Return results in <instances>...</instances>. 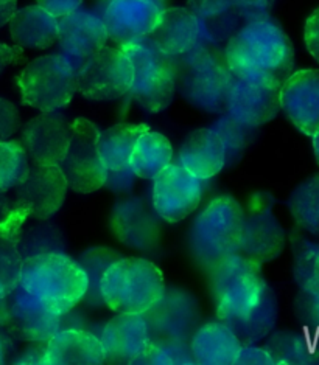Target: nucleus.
<instances>
[{"mask_svg": "<svg viewBox=\"0 0 319 365\" xmlns=\"http://www.w3.org/2000/svg\"><path fill=\"white\" fill-rule=\"evenodd\" d=\"M232 75L283 84L295 66L291 41L273 21L248 22L228 39L224 50Z\"/></svg>", "mask_w": 319, "mask_h": 365, "instance_id": "f257e3e1", "label": "nucleus"}, {"mask_svg": "<svg viewBox=\"0 0 319 365\" xmlns=\"http://www.w3.org/2000/svg\"><path fill=\"white\" fill-rule=\"evenodd\" d=\"M19 286L46 307L66 314L89 291V275L67 255L46 252L22 259Z\"/></svg>", "mask_w": 319, "mask_h": 365, "instance_id": "f03ea898", "label": "nucleus"}, {"mask_svg": "<svg viewBox=\"0 0 319 365\" xmlns=\"http://www.w3.org/2000/svg\"><path fill=\"white\" fill-rule=\"evenodd\" d=\"M175 64L176 88L188 103L213 114L226 110L232 73L223 51L201 41L191 51L175 58Z\"/></svg>", "mask_w": 319, "mask_h": 365, "instance_id": "7ed1b4c3", "label": "nucleus"}, {"mask_svg": "<svg viewBox=\"0 0 319 365\" xmlns=\"http://www.w3.org/2000/svg\"><path fill=\"white\" fill-rule=\"evenodd\" d=\"M163 292L166 283L161 269L145 258H118L105 269L100 280L101 297L117 314H145Z\"/></svg>", "mask_w": 319, "mask_h": 365, "instance_id": "20e7f679", "label": "nucleus"}, {"mask_svg": "<svg viewBox=\"0 0 319 365\" xmlns=\"http://www.w3.org/2000/svg\"><path fill=\"white\" fill-rule=\"evenodd\" d=\"M215 303L220 322L238 337L241 345L260 341L278 320L275 295L262 275L240 284Z\"/></svg>", "mask_w": 319, "mask_h": 365, "instance_id": "39448f33", "label": "nucleus"}, {"mask_svg": "<svg viewBox=\"0 0 319 365\" xmlns=\"http://www.w3.org/2000/svg\"><path fill=\"white\" fill-rule=\"evenodd\" d=\"M243 229V208L237 199L221 196L204 208L191 230V249L195 259L209 269L220 259L236 254Z\"/></svg>", "mask_w": 319, "mask_h": 365, "instance_id": "423d86ee", "label": "nucleus"}, {"mask_svg": "<svg viewBox=\"0 0 319 365\" xmlns=\"http://www.w3.org/2000/svg\"><path fill=\"white\" fill-rule=\"evenodd\" d=\"M120 50L133 66V83L128 92L131 98L151 114L167 109L178 89L175 58L161 53L148 38L120 46Z\"/></svg>", "mask_w": 319, "mask_h": 365, "instance_id": "0eeeda50", "label": "nucleus"}, {"mask_svg": "<svg viewBox=\"0 0 319 365\" xmlns=\"http://www.w3.org/2000/svg\"><path fill=\"white\" fill-rule=\"evenodd\" d=\"M76 68L63 53L33 59L17 76L22 103L41 112L67 106L76 93Z\"/></svg>", "mask_w": 319, "mask_h": 365, "instance_id": "6e6552de", "label": "nucleus"}, {"mask_svg": "<svg viewBox=\"0 0 319 365\" xmlns=\"http://www.w3.org/2000/svg\"><path fill=\"white\" fill-rule=\"evenodd\" d=\"M100 131L92 121L76 118L72 123V135L63 160L59 162L67 188L76 193H93L108 180V168L98 153Z\"/></svg>", "mask_w": 319, "mask_h": 365, "instance_id": "1a4fd4ad", "label": "nucleus"}, {"mask_svg": "<svg viewBox=\"0 0 319 365\" xmlns=\"http://www.w3.org/2000/svg\"><path fill=\"white\" fill-rule=\"evenodd\" d=\"M133 66L120 48L101 47L76 68V92L92 101H111L131 89Z\"/></svg>", "mask_w": 319, "mask_h": 365, "instance_id": "9d476101", "label": "nucleus"}, {"mask_svg": "<svg viewBox=\"0 0 319 365\" xmlns=\"http://www.w3.org/2000/svg\"><path fill=\"white\" fill-rule=\"evenodd\" d=\"M280 86L275 81L232 75L226 97V114L241 123L258 128L279 114Z\"/></svg>", "mask_w": 319, "mask_h": 365, "instance_id": "9b49d317", "label": "nucleus"}, {"mask_svg": "<svg viewBox=\"0 0 319 365\" xmlns=\"http://www.w3.org/2000/svg\"><path fill=\"white\" fill-rule=\"evenodd\" d=\"M201 179L183 165H168L154 178L153 205L162 220L178 222L192 215L201 202Z\"/></svg>", "mask_w": 319, "mask_h": 365, "instance_id": "f8f14e48", "label": "nucleus"}, {"mask_svg": "<svg viewBox=\"0 0 319 365\" xmlns=\"http://www.w3.org/2000/svg\"><path fill=\"white\" fill-rule=\"evenodd\" d=\"M16 204L24 207L29 218L47 220L61 208L67 182L56 163H33L29 175L16 188Z\"/></svg>", "mask_w": 319, "mask_h": 365, "instance_id": "ddd939ff", "label": "nucleus"}, {"mask_svg": "<svg viewBox=\"0 0 319 365\" xmlns=\"http://www.w3.org/2000/svg\"><path fill=\"white\" fill-rule=\"evenodd\" d=\"M283 246L285 233L274 216L273 205L257 199L248 212L243 210V229L237 254L262 264L278 257Z\"/></svg>", "mask_w": 319, "mask_h": 365, "instance_id": "4468645a", "label": "nucleus"}, {"mask_svg": "<svg viewBox=\"0 0 319 365\" xmlns=\"http://www.w3.org/2000/svg\"><path fill=\"white\" fill-rule=\"evenodd\" d=\"M8 331L29 342H49L59 331L61 316L25 291L22 286L6 297Z\"/></svg>", "mask_w": 319, "mask_h": 365, "instance_id": "2eb2a0df", "label": "nucleus"}, {"mask_svg": "<svg viewBox=\"0 0 319 365\" xmlns=\"http://www.w3.org/2000/svg\"><path fill=\"white\" fill-rule=\"evenodd\" d=\"M161 11L158 0H109L101 21L109 39L118 46L133 44L150 36Z\"/></svg>", "mask_w": 319, "mask_h": 365, "instance_id": "dca6fc26", "label": "nucleus"}, {"mask_svg": "<svg viewBox=\"0 0 319 365\" xmlns=\"http://www.w3.org/2000/svg\"><path fill=\"white\" fill-rule=\"evenodd\" d=\"M72 135V123L58 112H42L24 125L21 145L33 163H59Z\"/></svg>", "mask_w": 319, "mask_h": 365, "instance_id": "f3484780", "label": "nucleus"}, {"mask_svg": "<svg viewBox=\"0 0 319 365\" xmlns=\"http://www.w3.org/2000/svg\"><path fill=\"white\" fill-rule=\"evenodd\" d=\"M108 31L101 17L83 8L58 17V44L61 53L74 64L83 63L86 58L105 47Z\"/></svg>", "mask_w": 319, "mask_h": 365, "instance_id": "a211bd4d", "label": "nucleus"}, {"mask_svg": "<svg viewBox=\"0 0 319 365\" xmlns=\"http://www.w3.org/2000/svg\"><path fill=\"white\" fill-rule=\"evenodd\" d=\"M280 109L299 131L313 135L319 128V71L291 73L280 86Z\"/></svg>", "mask_w": 319, "mask_h": 365, "instance_id": "6ab92c4d", "label": "nucleus"}, {"mask_svg": "<svg viewBox=\"0 0 319 365\" xmlns=\"http://www.w3.org/2000/svg\"><path fill=\"white\" fill-rule=\"evenodd\" d=\"M150 339L148 322L143 314L118 312L108 322L100 339L105 362L134 364Z\"/></svg>", "mask_w": 319, "mask_h": 365, "instance_id": "aec40b11", "label": "nucleus"}, {"mask_svg": "<svg viewBox=\"0 0 319 365\" xmlns=\"http://www.w3.org/2000/svg\"><path fill=\"white\" fill-rule=\"evenodd\" d=\"M151 339L171 342H186L195 324V302L186 292H163L161 300L145 312Z\"/></svg>", "mask_w": 319, "mask_h": 365, "instance_id": "412c9836", "label": "nucleus"}, {"mask_svg": "<svg viewBox=\"0 0 319 365\" xmlns=\"http://www.w3.org/2000/svg\"><path fill=\"white\" fill-rule=\"evenodd\" d=\"M161 53L178 58L203 41L200 22L188 8H163L148 36Z\"/></svg>", "mask_w": 319, "mask_h": 365, "instance_id": "4be33fe9", "label": "nucleus"}, {"mask_svg": "<svg viewBox=\"0 0 319 365\" xmlns=\"http://www.w3.org/2000/svg\"><path fill=\"white\" fill-rule=\"evenodd\" d=\"M181 165L198 179H211L226 165V150L213 129H198L186 138L179 151Z\"/></svg>", "mask_w": 319, "mask_h": 365, "instance_id": "5701e85b", "label": "nucleus"}, {"mask_svg": "<svg viewBox=\"0 0 319 365\" xmlns=\"http://www.w3.org/2000/svg\"><path fill=\"white\" fill-rule=\"evenodd\" d=\"M27 218V210L14 202L13 210L0 222V299H6L19 286L22 271L19 238Z\"/></svg>", "mask_w": 319, "mask_h": 365, "instance_id": "b1692460", "label": "nucleus"}, {"mask_svg": "<svg viewBox=\"0 0 319 365\" xmlns=\"http://www.w3.org/2000/svg\"><path fill=\"white\" fill-rule=\"evenodd\" d=\"M44 362L50 365H98L105 362V353L98 337L83 329H64L47 342Z\"/></svg>", "mask_w": 319, "mask_h": 365, "instance_id": "393cba45", "label": "nucleus"}, {"mask_svg": "<svg viewBox=\"0 0 319 365\" xmlns=\"http://www.w3.org/2000/svg\"><path fill=\"white\" fill-rule=\"evenodd\" d=\"M8 24L13 42L22 48H49L58 41V17L39 5L16 10Z\"/></svg>", "mask_w": 319, "mask_h": 365, "instance_id": "a878e982", "label": "nucleus"}, {"mask_svg": "<svg viewBox=\"0 0 319 365\" xmlns=\"http://www.w3.org/2000/svg\"><path fill=\"white\" fill-rule=\"evenodd\" d=\"M241 350V342L221 322L203 325L192 337L191 353L196 364L232 365Z\"/></svg>", "mask_w": 319, "mask_h": 365, "instance_id": "bb28decb", "label": "nucleus"}, {"mask_svg": "<svg viewBox=\"0 0 319 365\" xmlns=\"http://www.w3.org/2000/svg\"><path fill=\"white\" fill-rule=\"evenodd\" d=\"M188 10L196 16L203 41L209 44L229 39L241 21L232 8V0H188Z\"/></svg>", "mask_w": 319, "mask_h": 365, "instance_id": "cd10ccee", "label": "nucleus"}, {"mask_svg": "<svg viewBox=\"0 0 319 365\" xmlns=\"http://www.w3.org/2000/svg\"><path fill=\"white\" fill-rule=\"evenodd\" d=\"M148 129L146 125H116L98 134V153L108 171L131 170L129 163L137 138Z\"/></svg>", "mask_w": 319, "mask_h": 365, "instance_id": "c85d7f7f", "label": "nucleus"}, {"mask_svg": "<svg viewBox=\"0 0 319 365\" xmlns=\"http://www.w3.org/2000/svg\"><path fill=\"white\" fill-rule=\"evenodd\" d=\"M173 159V148L166 135L145 131L137 138L129 168L141 179H154Z\"/></svg>", "mask_w": 319, "mask_h": 365, "instance_id": "c756f323", "label": "nucleus"}, {"mask_svg": "<svg viewBox=\"0 0 319 365\" xmlns=\"http://www.w3.org/2000/svg\"><path fill=\"white\" fill-rule=\"evenodd\" d=\"M114 227L118 237L133 247H148L137 227H141L151 240L156 238L159 229L148 208L137 199L128 201L117 208L114 213Z\"/></svg>", "mask_w": 319, "mask_h": 365, "instance_id": "7c9ffc66", "label": "nucleus"}, {"mask_svg": "<svg viewBox=\"0 0 319 365\" xmlns=\"http://www.w3.org/2000/svg\"><path fill=\"white\" fill-rule=\"evenodd\" d=\"M288 207L299 229L319 235V175L305 179L295 188Z\"/></svg>", "mask_w": 319, "mask_h": 365, "instance_id": "2f4dec72", "label": "nucleus"}, {"mask_svg": "<svg viewBox=\"0 0 319 365\" xmlns=\"http://www.w3.org/2000/svg\"><path fill=\"white\" fill-rule=\"evenodd\" d=\"M30 159L21 142H0V193L16 188L27 178Z\"/></svg>", "mask_w": 319, "mask_h": 365, "instance_id": "473e14b6", "label": "nucleus"}, {"mask_svg": "<svg viewBox=\"0 0 319 365\" xmlns=\"http://www.w3.org/2000/svg\"><path fill=\"white\" fill-rule=\"evenodd\" d=\"M293 250H295V278L300 291L315 289L319 286L318 249L312 241L300 233H293Z\"/></svg>", "mask_w": 319, "mask_h": 365, "instance_id": "72a5a7b5", "label": "nucleus"}, {"mask_svg": "<svg viewBox=\"0 0 319 365\" xmlns=\"http://www.w3.org/2000/svg\"><path fill=\"white\" fill-rule=\"evenodd\" d=\"M212 129L223 140L224 150H226V163H232V160L245 150V146L253 140L255 128L241 123L226 114L212 126Z\"/></svg>", "mask_w": 319, "mask_h": 365, "instance_id": "f704fd0d", "label": "nucleus"}, {"mask_svg": "<svg viewBox=\"0 0 319 365\" xmlns=\"http://www.w3.org/2000/svg\"><path fill=\"white\" fill-rule=\"evenodd\" d=\"M191 349H187L186 342L161 341V339H150L139 358L134 364H153V365H171V364H193L191 358Z\"/></svg>", "mask_w": 319, "mask_h": 365, "instance_id": "c9c22d12", "label": "nucleus"}, {"mask_svg": "<svg viewBox=\"0 0 319 365\" xmlns=\"http://www.w3.org/2000/svg\"><path fill=\"white\" fill-rule=\"evenodd\" d=\"M273 4L274 0H232V8L248 24L270 19Z\"/></svg>", "mask_w": 319, "mask_h": 365, "instance_id": "e433bc0d", "label": "nucleus"}, {"mask_svg": "<svg viewBox=\"0 0 319 365\" xmlns=\"http://www.w3.org/2000/svg\"><path fill=\"white\" fill-rule=\"evenodd\" d=\"M21 128V114L16 104L0 97V142L8 140Z\"/></svg>", "mask_w": 319, "mask_h": 365, "instance_id": "4c0bfd02", "label": "nucleus"}, {"mask_svg": "<svg viewBox=\"0 0 319 365\" xmlns=\"http://www.w3.org/2000/svg\"><path fill=\"white\" fill-rule=\"evenodd\" d=\"M298 308L300 317L307 322H312L319 328V286L315 289L300 291Z\"/></svg>", "mask_w": 319, "mask_h": 365, "instance_id": "58836bf2", "label": "nucleus"}, {"mask_svg": "<svg viewBox=\"0 0 319 365\" xmlns=\"http://www.w3.org/2000/svg\"><path fill=\"white\" fill-rule=\"evenodd\" d=\"M275 361L271 353L265 351L262 349H257V346L253 345H241V350L236 364H254V365H273Z\"/></svg>", "mask_w": 319, "mask_h": 365, "instance_id": "ea45409f", "label": "nucleus"}, {"mask_svg": "<svg viewBox=\"0 0 319 365\" xmlns=\"http://www.w3.org/2000/svg\"><path fill=\"white\" fill-rule=\"evenodd\" d=\"M305 44L318 63H319V8L315 10L305 22Z\"/></svg>", "mask_w": 319, "mask_h": 365, "instance_id": "a19ab883", "label": "nucleus"}, {"mask_svg": "<svg viewBox=\"0 0 319 365\" xmlns=\"http://www.w3.org/2000/svg\"><path fill=\"white\" fill-rule=\"evenodd\" d=\"M36 2L50 14H54L55 17H61L75 11L76 8H80L83 0H36Z\"/></svg>", "mask_w": 319, "mask_h": 365, "instance_id": "79ce46f5", "label": "nucleus"}, {"mask_svg": "<svg viewBox=\"0 0 319 365\" xmlns=\"http://www.w3.org/2000/svg\"><path fill=\"white\" fill-rule=\"evenodd\" d=\"M24 61V48L19 46H6L0 42V75L6 67L19 64Z\"/></svg>", "mask_w": 319, "mask_h": 365, "instance_id": "37998d69", "label": "nucleus"}, {"mask_svg": "<svg viewBox=\"0 0 319 365\" xmlns=\"http://www.w3.org/2000/svg\"><path fill=\"white\" fill-rule=\"evenodd\" d=\"M17 10V0H0V29L10 22Z\"/></svg>", "mask_w": 319, "mask_h": 365, "instance_id": "c03bdc74", "label": "nucleus"}, {"mask_svg": "<svg viewBox=\"0 0 319 365\" xmlns=\"http://www.w3.org/2000/svg\"><path fill=\"white\" fill-rule=\"evenodd\" d=\"M13 207L14 204H11V201L5 196V193H0V222H2L8 216V213L13 210Z\"/></svg>", "mask_w": 319, "mask_h": 365, "instance_id": "a18cd8bd", "label": "nucleus"}, {"mask_svg": "<svg viewBox=\"0 0 319 365\" xmlns=\"http://www.w3.org/2000/svg\"><path fill=\"white\" fill-rule=\"evenodd\" d=\"M8 346H10V342H8L5 328H0V364L5 362V356H6V351H8Z\"/></svg>", "mask_w": 319, "mask_h": 365, "instance_id": "49530a36", "label": "nucleus"}, {"mask_svg": "<svg viewBox=\"0 0 319 365\" xmlns=\"http://www.w3.org/2000/svg\"><path fill=\"white\" fill-rule=\"evenodd\" d=\"M313 137V151H315V158L319 163V128L316 129V133L312 135Z\"/></svg>", "mask_w": 319, "mask_h": 365, "instance_id": "de8ad7c7", "label": "nucleus"}, {"mask_svg": "<svg viewBox=\"0 0 319 365\" xmlns=\"http://www.w3.org/2000/svg\"><path fill=\"white\" fill-rule=\"evenodd\" d=\"M318 263H319V249H318Z\"/></svg>", "mask_w": 319, "mask_h": 365, "instance_id": "09e8293b", "label": "nucleus"}]
</instances>
